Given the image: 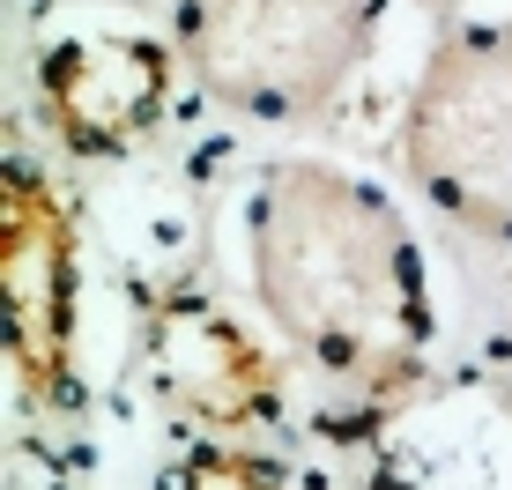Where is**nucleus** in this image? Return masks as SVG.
I'll use <instances>...</instances> for the list:
<instances>
[{
	"mask_svg": "<svg viewBox=\"0 0 512 490\" xmlns=\"http://www.w3.org/2000/svg\"><path fill=\"white\" fill-rule=\"evenodd\" d=\"M253 297L290 349L334 387H409L431 349V283L401 208L372 179L320 156H282L260 171L253 216Z\"/></svg>",
	"mask_w": 512,
	"mask_h": 490,
	"instance_id": "1",
	"label": "nucleus"
},
{
	"mask_svg": "<svg viewBox=\"0 0 512 490\" xmlns=\"http://www.w3.org/2000/svg\"><path fill=\"white\" fill-rule=\"evenodd\" d=\"M394 149L453 231L512 245V23H468L431 45Z\"/></svg>",
	"mask_w": 512,
	"mask_h": 490,
	"instance_id": "2",
	"label": "nucleus"
},
{
	"mask_svg": "<svg viewBox=\"0 0 512 490\" xmlns=\"http://www.w3.org/2000/svg\"><path fill=\"white\" fill-rule=\"evenodd\" d=\"M379 0H179V60L245 119H320L364 67Z\"/></svg>",
	"mask_w": 512,
	"mask_h": 490,
	"instance_id": "3",
	"label": "nucleus"
},
{
	"mask_svg": "<svg viewBox=\"0 0 512 490\" xmlns=\"http://www.w3.org/2000/svg\"><path fill=\"white\" fill-rule=\"evenodd\" d=\"M82 275H75V216L60 186L23 156L0 179V312L23 401L60 409L75 394V327H82Z\"/></svg>",
	"mask_w": 512,
	"mask_h": 490,
	"instance_id": "4",
	"label": "nucleus"
},
{
	"mask_svg": "<svg viewBox=\"0 0 512 490\" xmlns=\"http://www.w3.org/2000/svg\"><path fill=\"white\" fill-rule=\"evenodd\" d=\"M171 75L186 60L141 30H82L38 60V112L75 156H127L171 112Z\"/></svg>",
	"mask_w": 512,
	"mask_h": 490,
	"instance_id": "5",
	"label": "nucleus"
},
{
	"mask_svg": "<svg viewBox=\"0 0 512 490\" xmlns=\"http://www.w3.org/2000/svg\"><path fill=\"white\" fill-rule=\"evenodd\" d=\"M149 372L171 409L201 416L216 431H238L253 416H275V357L231 312L201 297H164L149 320Z\"/></svg>",
	"mask_w": 512,
	"mask_h": 490,
	"instance_id": "6",
	"label": "nucleus"
},
{
	"mask_svg": "<svg viewBox=\"0 0 512 490\" xmlns=\"http://www.w3.org/2000/svg\"><path fill=\"white\" fill-rule=\"evenodd\" d=\"M171 490H290V483H282L268 461H253V453L193 446V453H179V468H171Z\"/></svg>",
	"mask_w": 512,
	"mask_h": 490,
	"instance_id": "7",
	"label": "nucleus"
}]
</instances>
